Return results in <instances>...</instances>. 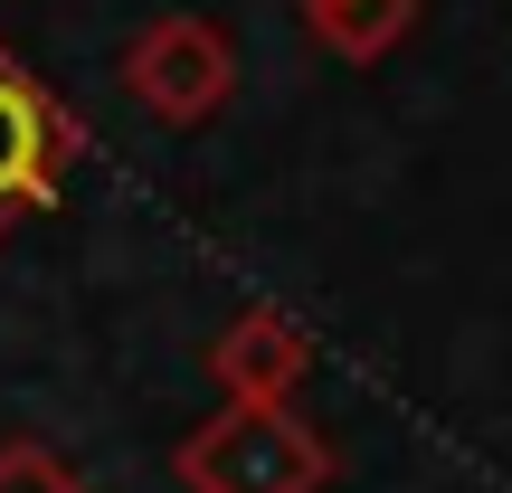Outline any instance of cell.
Masks as SVG:
<instances>
[{
  "label": "cell",
  "mask_w": 512,
  "mask_h": 493,
  "mask_svg": "<svg viewBox=\"0 0 512 493\" xmlns=\"http://www.w3.org/2000/svg\"><path fill=\"white\" fill-rule=\"evenodd\" d=\"M0 493H95V484L76 475V465H57L38 437H10L0 446Z\"/></svg>",
  "instance_id": "8992f818"
},
{
  "label": "cell",
  "mask_w": 512,
  "mask_h": 493,
  "mask_svg": "<svg viewBox=\"0 0 512 493\" xmlns=\"http://www.w3.org/2000/svg\"><path fill=\"white\" fill-rule=\"evenodd\" d=\"M304 29L323 38L342 67H380V57L418 29V0H304Z\"/></svg>",
  "instance_id": "5b68a950"
},
{
  "label": "cell",
  "mask_w": 512,
  "mask_h": 493,
  "mask_svg": "<svg viewBox=\"0 0 512 493\" xmlns=\"http://www.w3.org/2000/svg\"><path fill=\"white\" fill-rule=\"evenodd\" d=\"M304 370H313V342L275 304H247L238 323L209 332V380L228 389V408H294Z\"/></svg>",
  "instance_id": "277c9868"
},
{
  "label": "cell",
  "mask_w": 512,
  "mask_h": 493,
  "mask_svg": "<svg viewBox=\"0 0 512 493\" xmlns=\"http://www.w3.org/2000/svg\"><path fill=\"white\" fill-rule=\"evenodd\" d=\"M124 95L162 124H209V114L238 95V38L200 10H171L152 29H133L124 48Z\"/></svg>",
  "instance_id": "7a4b0ae2"
},
{
  "label": "cell",
  "mask_w": 512,
  "mask_h": 493,
  "mask_svg": "<svg viewBox=\"0 0 512 493\" xmlns=\"http://www.w3.org/2000/svg\"><path fill=\"white\" fill-rule=\"evenodd\" d=\"M171 475H181V493H323L332 446L294 408H219L209 427L181 437Z\"/></svg>",
  "instance_id": "6da1fadb"
},
{
  "label": "cell",
  "mask_w": 512,
  "mask_h": 493,
  "mask_svg": "<svg viewBox=\"0 0 512 493\" xmlns=\"http://www.w3.org/2000/svg\"><path fill=\"white\" fill-rule=\"evenodd\" d=\"M67 162H76V114L0 48V228L48 209L67 190Z\"/></svg>",
  "instance_id": "3957f363"
}]
</instances>
